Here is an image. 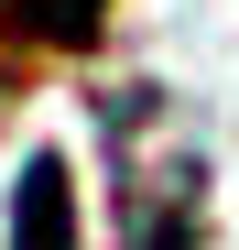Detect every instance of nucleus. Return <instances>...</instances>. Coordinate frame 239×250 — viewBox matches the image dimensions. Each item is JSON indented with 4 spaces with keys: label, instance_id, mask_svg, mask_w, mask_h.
Returning <instances> with one entry per match:
<instances>
[{
    "label": "nucleus",
    "instance_id": "nucleus-1",
    "mask_svg": "<svg viewBox=\"0 0 239 250\" xmlns=\"http://www.w3.org/2000/svg\"><path fill=\"white\" fill-rule=\"evenodd\" d=\"M152 142V98H109V174H120V250H196V142Z\"/></svg>",
    "mask_w": 239,
    "mask_h": 250
},
{
    "label": "nucleus",
    "instance_id": "nucleus-2",
    "mask_svg": "<svg viewBox=\"0 0 239 250\" xmlns=\"http://www.w3.org/2000/svg\"><path fill=\"white\" fill-rule=\"evenodd\" d=\"M11 250H76V207H65V163H55V152H33V163H22Z\"/></svg>",
    "mask_w": 239,
    "mask_h": 250
},
{
    "label": "nucleus",
    "instance_id": "nucleus-3",
    "mask_svg": "<svg viewBox=\"0 0 239 250\" xmlns=\"http://www.w3.org/2000/svg\"><path fill=\"white\" fill-rule=\"evenodd\" d=\"M98 11H109V0H0V22L33 33V44H87Z\"/></svg>",
    "mask_w": 239,
    "mask_h": 250
}]
</instances>
